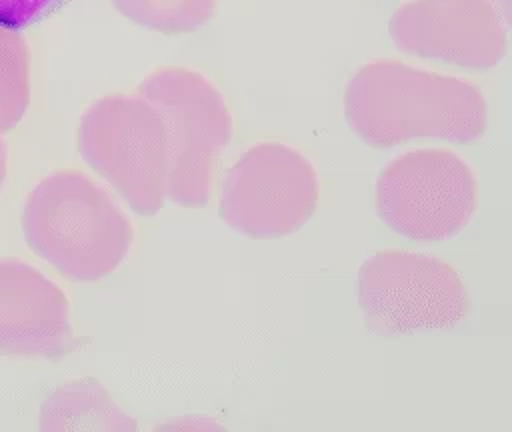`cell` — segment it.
<instances>
[{
    "label": "cell",
    "instance_id": "obj_1",
    "mask_svg": "<svg viewBox=\"0 0 512 432\" xmlns=\"http://www.w3.org/2000/svg\"><path fill=\"white\" fill-rule=\"evenodd\" d=\"M342 110L350 132L376 150L420 138L466 146L482 140L490 124L476 84L398 58L362 64L344 86Z\"/></svg>",
    "mask_w": 512,
    "mask_h": 432
},
{
    "label": "cell",
    "instance_id": "obj_2",
    "mask_svg": "<svg viewBox=\"0 0 512 432\" xmlns=\"http://www.w3.org/2000/svg\"><path fill=\"white\" fill-rule=\"evenodd\" d=\"M20 228L26 246L72 282L114 274L134 244V226L118 202L80 170H54L28 192Z\"/></svg>",
    "mask_w": 512,
    "mask_h": 432
},
{
    "label": "cell",
    "instance_id": "obj_3",
    "mask_svg": "<svg viewBox=\"0 0 512 432\" xmlns=\"http://www.w3.org/2000/svg\"><path fill=\"white\" fill-rule=\"evenodd\" d=\"M136 92L158 108L166 124V200L182 208L208 204L234 136L232 110L222 90L196 68L156 66Z\"/></svg>",
    "mask_w": 512,
    "mask_h": 432
},
{
    "label": "cell",
    "instance_id": "obj_4",
    "mask_svg": "<svg viewBox=\"0 0 512 432\" xmlns=\"http://www.w3.org/2000/svg\"><path fill=\"white\" fill-rule=\"evenodd\" d=\"M78 152L138 216L166 204L168 136L158 108L136 94H106L80 118Z\"/></svg>",
    "mask_w": 512,
    "mask_h": 432
},
{
    "label": "cell",
    "instance_id": "obj_5",
    "mask_svg": "<svg viewBox=\"0 0 512 432\" xmlns=\"http://www.w3.org/2000/svg\"><path fill=\"white\" fill-rule=\"evenodd\" d=\"M356 302L364 326L384 336L450 330L472 306L452 264L406 248L376 250L360 264Z\"/></svg>",
    "mask_w": 512,
    "mask_h": 432
},
{
    "label": "cell",
    "instance_id": "obj_6",
    "mask_svg": "<svg viewBox=\"0 0 512 432\" xmlns=\"http://www.w3.org/2000/svg\"><path fill=\"white\" fill-rule=\"evenodd\" d=\"M374 200L378 218L392 232L414 242H446L472 222L478 178L450 148H416L380 168Z\"/></svg>",
    "mask_w": 512,
    "mask_h": 432
},
{
    "label": "cell",
    "instance_id": "obj_7",
    "mask_svg": "<svg viewBox=\"0 0 512 432\" xmlns=\"http://www.w3.org/2000/svg\"><path fill=\"white\" fill-rule=\"evenodd\" d=\"M318 202L320 176L314 162L292 144L262 140L226 170L218 214L246 238L280 240L304 228Z\"/></svg>",
    "mask_w": 512,
    "mask_h": 432
},
{
    "label": "cell",
    "instance_id": "obj_8",
    "mask_svg": "<svg viewBox=\"0 0 512 432\" xmlns=\"http://www.w3.org/2000/svg\"><path fill=\"white\" fill-rule=\"evenodd\" d=\"M388 34L408 56L464 70L496 68L508 54V22L492 0H408Z\"/></svg>",
    "mask_w": 512,
    "mask_h": 432
},
{
    "label": "cell",
    "instance_id": "obj_9",
    "mask_svg": "<svg viewBox=\"0 0 512 432\" xmlns=\"http://www.w3.org/2000/svg\"><path fill=\"white\" fill-rule=\"evenodd\" d=\"M76 348L64 290L20 258H0V356L56 360Z\"/></svg>",
    "mask_w": 512,
    "mask_h": 432
},
{
    "label": "cell",
    "instance_id": "obj_10",
    "mask_svg": "<svg viewBox=\"0 0 512 432\" xmlns=\"http://www.w3.org/2000/svg\"><path fill=\"white\" fill-rule=\"evenodd\" d=\"M42 432H132L136 420L96 378H72L54 386L40 404Z\"/></svg>",
    "mask_w": 512,
    "mask_h": 432
},
{
    "label": "cell",
    "instance_id": "obj_11",
    "mask_svg": "<svg viewBox=\"0 0 512 432\" xmlns=\"http://www.w3.org/2000/svg\"><path fill=\"white\" fill-rule=\"evenodd\" d=\"M128 20L148 30L178 36L206 26L218 12V0H110Z\"/></svg>",
    "mask_w": 512,
    "mask_h": 432
},
{
    "label": "cell",
    "instance_id": "obj_12",
    "mask_svg": "<svg viewBox=\"0 0 512 432\" xmlns=\"http://www.w3.org/2000/svg\"><path fill=\"white\" fill-rule=\"evenodd\" d=\"M30 106V50L20 30L0 26V132L8 134Z\"/></svg>",
    "mask_w": 512,
    "mask_h": 432
},
{
    "label": "cell",
    "instance_id": "obj_13",
    "mask_svg": "<svg viewBox=\"0 0 512 432\" xmlns=\"http://www.w3.org/2000/svg\"><path fill=\"white\" fill-rule=\"evenodd\" d=\"M64 2L66 0H0V26L22 30L42 20Z\"/></svg>",
    "mask_w": 512,
    "mask_h": 432
},
{
    "label": "cell",
    "instance_id": "obj_14",
    "mask_svg": "<svg viewBox=\"0 0 512 432\" xmlns=\"http://www.w3.org/2000/svg\"><path fill=\"white\" fill-rule=\"evenodd\" d=\"M158 428H168V430H220L222 426L214 420H202V416H196L192 420H186V416H180L174 422L168 424H160Z\"/></svg>",
    "mask_w": 512,
    "mask_h": 432
},
{
    "label": "cell",
    "instance_id": "obj_15",
    "mask_svg": "<svg viewBox=\"0 0 512 432\" xmlns=\"http://www.w3.org/2000/svg\"><path fill=\"white\" fill-rule=\"evenodd\" d=\"M6 134L0 132V188L6 180V174H8V146H6Z\"/></svg>",
    "mask_w": 512,
    "mask_h": 432
},
{
    "label": "cell",
    "instance_id": "obj_16",
    "mask_svg": "<svg viewBox=\"0 0 512 432\" xmlns=\"http://www.w3.org/2000/svg\"><path fill=\"white\" fill-rule=\"evenodd\" d=\"M492 2L498 6L502 18L510 24V0H492Z\"/></svg>",
    "mask_w": 512,
    "mask_h": 432
}]
</instances>
